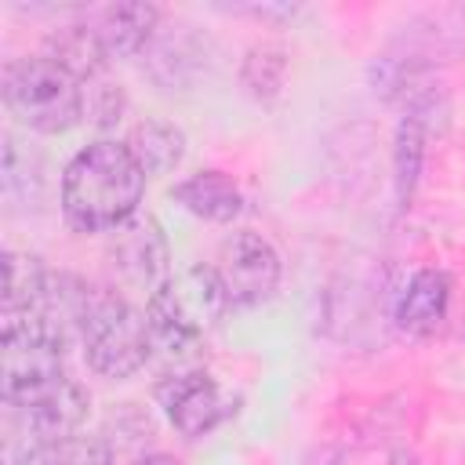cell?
Returning a JSON list of instances; mask_svg holds the SVG:
<instances>
[{"instance_id": "cell-2", "label": "cell", "mask_w": 465, "mask_h": 465, "mask_svg": "<svg viewBox=\"0 0 465 465\" xmlns=\"http://www.w3.org/2000/svg\"><path fill=\"white\" fill-rule=\"evenodd\" d=\"M229 291L214 265H189L171 272L145 302V320L153 341L167 345L171 352L193 349L207 338L229 312Z\"/></svg>"}, {"instance_id": "cell-13", "label": "cell", "mask_w": 465, "mask_h": 465, "mask_svg": "<svg viewBox=\"0 0 465 465\" xmlns=\"http://www.w3.org/2000/svg\"><path fill=\"white\" fill-rule=\"evenodd\" d=\"M131 156L142 163L145 178H156V174H171L182 156H185V134L178 124L163 120V116H145L138 120L131 131H127V142Z\"/></svg>"}, {"instance_id": "cell-9", "label": "cell", "mask_w": 465, "mask_h": 465, "mask_svg": "<svg viewBox=\"0 0 465 465\" xmlns=\"http://www.w3.org/2000/svg\"><path fill=\"white\" fill-rule=\"evenodd\" d=\"M450 276L443 269H418L400 298H396V323L403 334L411 338H429L443 327L447 312H450Z\"/></svg>"}, {"instance_id": "cell-3", "label": "cell", "mask_w": 465, "mask_h": 465, "mask_svg": "<svg viewBox=\"0 0 465 465\" xmlns=\"http://www.w3.org/2000/svg\"><path fill=\"white\" fill-rule=\"evenodd\" d=\"M0 91L7 113L36 134H62L76 127L87 109L84 84L47 54L7 62Z\"/></svg>"}, {"instance_id": "cell-7", "label": "cell", "mask_w": 465, "mask_h": 465, "mask_svg": "<svg viewBox=\"0 0 465 465\" xmlns=\"http://www.w3.org/2000/svg\"><path fill=\"white\" fill-rule=\"evenodd\" d=\"M214 269H218L232 305H262L280 283L276 247L262 232H251V229H240L222 243Z\"/></svg>"}, {"instance_id": "cell-15", "label": "cell", "mask_w": 465, "mask_h": 465, "mask_svg": "<svg viewBox=\"0 0 465 465\" xmlns=\"http://www.w3.org/2000/svg\"><path fill=\"white\" fill-rule=\"evenodd\" d=\"M47 287V269L36 254L4 251V316L29 312Z\"/></svg>"}, {"instance_id": "cell-14", "label": "cell", "mask_w": 465, "mask_h": 465, "mask_svg": "<svg viewBox=\"0 0 465 465\" xmlns=\"http://www.w3.org/2000/svg\"><path fill=\"white\" fill-rule=\"evenodd\" d=\"M47 58H54L62 69H69L80 84L94 80L105 69V62H109V54H105V47H102V40H98V33L91 25H65V29H58L47 40Z\"/></svg>"}, {"instance_id": "cell-12", "label": "cell", "mask_w": 465, "mask_h": 465, "mask_svg": "<svg viewBox=\"0 0 465 465\" xmlns=\"http://www.w3.org/2000/svg\"><path fill=\"white\" fill-rule=\"evenodd\" d=\"M156 25H160V11L153 4H116L102 11V22L94 25V33L109 58H134L149 47V40L156 36Z\"/></svg>"}, {"instance_id": "cell-20", "label": "cell", "mask_w": 465, "mask_h": 465, "mask_svg": "<svg viewBox=\"0 0 465 465\" xmlns=\"http://www.w3.org/2000/svg\"><path fill=\"white\" fill-rule=\"evenodd\" d=\"M87 113L94 116V124H98V127L116 124V120H120V113H124V94H120V87H109V84L94 87V91H91V98H87Z\"/></svg>"}, {"instance_id": "cell-1", "label": "cell", "mask_w": 465, "mask_h": 465, "mask_svg": "<svg viewBox=\"0 0 465 465\" xmlns=\"http://www.w3.org/2000/svg\"><path fill=\"white\" fill-rule=\"evenodd\" d=\"M142 193L145 171L131 149L116 138H98L65 163L58 203L76 232H113L138 214Z\"/></svg>"}, {"instance_id": "cell-21", "label": "cell", "mask_w": 465, "mask_h": 465, "mask_svg": "<svg viewBox=\"0 0 465 465\" xmlns=\"http://www.w3.org/2000/svg\"><path fill=\"white\" fill-rule=\"evenodd\" d=\"M131 465H182L174 454H167V450H153V454H142V458H134Z\"/></svg>"}, {"instance_id": "cell-19", "label": "cell", "mask_w": 465, "mask_h": 465, "mask_svg": "<svg viewBox=\"0 0 465 465\" xmlns=\"http://www.w3.org/2000/svg\"><path fill=\"white\" fill-rule=\"evenodd\" d=\"M421 145H425V124H421V113H407V120L400 124L396 131V196L400 203L411 200L414 193V182H418V171H421Z\"/></svg>"}, {"instance_id": "cell-4", "label": "cell", "mask_w": 465, "mask_h": 465, "mask_svg": "<svg viewBox=\"0 0 465 465\" xmlns=\"http://www.w3.org/2000/svg\"><path fill=\"white\" fill-rule=\"evenodd\" d=\"M65 338L36 316H4L0 327V392L7 407H25L65 381Z\"/></svg>"}, {"instance_id": "cell-18", "label": "cell", "mask_w": 465, "mask_h": 465, "mask_svg": "<svg viewBox=\"0 0 465 465\" xmlns=\"http://www.w3.org/2000/svg\"><path fill=\"white\" fill-rule=\"evenodd\" d=\"M40 171H44L40 160L29 149H22L18 138L7 134L4 138V193L11 200H22V203L36 200L40 196V185H44V174Z\"/></svg>"}, {"instance_id": "cell-6", "label": "cell", "mask_w": 465, "mask_h": 465, "mask_svg": "<svg viewBox=\"0 0 465 465\" xmlns=\"http://www.w3.org/2000/svg\"><path fill=\"white\" fill-rule=\"evenodd\" d=\"M156 396H160V407H163L171 429L185 440H200V436L214 432L225 418L236 414V400L207 371L174 374L156 389Z\"/></svg>"}, {"instance_id": "cell-22", "label": "cell", "mask_w": 465, "mask_h": 465, "mask_svg": "<svg viewBox=\"0 0 465 465\" xmlns=\"http://www.w3.org/2000/svg\"><path fill=\"white\" fill-rule=\"evenodd\" d=\"M392 465H418V461H414L411 454H403V450H396V454H392Z\"/></svg>"}, {"instance_id": "cell-11", "label": "cell", "mask_w": 465, "mask_h": 465, "mask_svg": "<svg viewBox=\"0 0 465 465\" xmlns=\"http://www.w3.org/2000/svg\"><path fill=\"white\" fill-rule=\"evenodd\" d=\"M171 196H174L189 214H196V218H203V222L225 225V222H232V218L243 214V193H240V185H236L229 174H222V171H196V174L182 178V182L171 189Z\"/></svg>"}, {"instance_id": "cell-5", "label": "cell", "mask_w": 465, "mask_h": 465, "mask_svg": "<svg viewBox=\"0 0 465 465\" xmlns=\"http://www.w3.org/2000/svg\"><path fill=\"white\" fill-rule=\"evenodd\" d=\"M80 345L91 371L102 378H131L149 360L153 331L131 302L109 291H94L80 323Z\"/></svg>"}, {"instance_id": "cell-10", "label": "cell", "mask_w": 465, "mask_h": 465, "mask_svg": "<svg viewBox=\"0 0 465 465\" xmlns=\"http://www.w3.org/2000/svg\"><path fill=\"white\" fill-rule=\"evenodd\" d=\"M18 411L25 414L33 443H47V440H65V436L80 432V425L87 421V411H91V396L80 381L65 378V381H58L54 389H47L44 396L29 400Z\"/></svg>"}, {"instance_id": "cell-17", "label": "cell", "mask_w": 465, "mask_h": 465, "mask_svg": "<svg viewBox=\"0 0 465 465\" xmlns=\"http://www.w3.org/2000/svg\"><path fill=\"white\" fill-rule=\"evenodd\" d=\"M283 76H287V54L280 47H251L243 65H240V84L247 87V94H254L258 102H269L280 94L283 87Z\"/></svg>"}, {"instance_id": "cell-16", "label": "cell", "mask_w": 465, "mask_h": 465, "mask_svg": "<svg viewBox=\"0 0 465 465\" xmlns=\"http://www.w3.org/2000/svg\"><path fill=\"white\" fill-rule=\"evenodd\" d=\"M15 465H113V450L94 436H65L47 443H29Z\"/></svg>"}, {"instance_id": "cell-8", "label": "cell", "mask_w": 465, "mask_h": 465, "mask_svg": "<svg viewBox=\"0 0 465 465\" xmlns=\"http://www.w3.org/2000/svg\"><path fill=\"white\" fill-rule=\"evenodd\" d=\"M109 262L131 287H145L149 294L171 276V247L167 232L153 214H131L124 225L109 232Z\"/></svg>"}]
</instances>
